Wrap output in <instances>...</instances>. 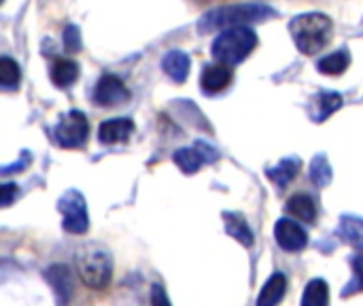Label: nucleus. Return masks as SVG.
Wrapping results in <instances>:
<instances>
[{
  "label": "nucleus",
  "mask_w": 363,
  "mask_h": 306,
  "mask_svg": "<svg viewBox=\"0 0 363 306\" xmlns=\"http://www.w3.org/2000/svg\"><path fill=\"white\" fill-rule=\"evenodd\" d=\"M74 268L79 279L91 290H104L113 277V258L108 249L96 243H87L74 253Z\"/></svg>",
  "instance_id": "1"
},
{
  "label": "nucleus",
  "mask_w": 363,
  "mask_h": 306,
  "mask_svg": "<svg viewBox=\"0 0 363 306\" xmlns=\"http://www.w3.org/2000/svg\"><path fill=\"white\" fill-rule=\"evenodd\" d=\"M289 34L294 36V43L302 53L315 55L332 38V19L323 13L298 15L289 23Z\"/></svg>",
  "instance_id": "2"
},
{
  "label": "nucleus",
  "mask_w": 363,
  "mask_h": 306,
  "mask_svg": "<svg viewBox=\"0 0 363 306\" xmlns=\"http://www.w3.org/2000/svg\"><path fill=\"white\" fill-rule=\"evenodd\" d=\"M270 15H274V11L266 4H230V6H221V9L206 13L202 21L198 23V30L213 32L219 28H225V30L245 28V23L262 21Z\"/></svg>",
  "instance_id": "3"
},
{
  "label": "nucleus",
  "mask_w": 363,
  "mask_h": 306,
  "mask_svg": "<svg viewBox=\"0 0 363 306\" xmlns=\"http://www.w3.org/2000/svg\"><path fill=\"white\" fill-rule=\"evenodd\" d=\"M257 47V34L251 28H232L223 30L215 40H213V58L219 64L234 66L240 64L253 49Z\"/></svg>",
  "instance_id": "4"
},
{
  "label": "nucleus",
  "mask_w": 363,
  "mask_h": 306,
  "mask_svg": "<svg viewBox=\"0 0 363 306\" xmlns=\"http://www.w3.org/2000/svg\"><path fill=\"white\" fill-rule=\"evenodd\" d=\"M57 209L64 215V230L70 234H85L89 230V215H87V202L81 192L68 190L60 200Z\"/></svg>",
  "instance_id": "5"
},
{
  "label": "nucleus",
  "mask_w": 363,
  "mask_h": 306,
  "mask_svg": "<svg viewBox=\"0 0 363 306\" xmlns=\"http://www.w3.org/2000/svg\"><path fill=\"white\" fill-rule=\"evenodd\" d=\"M87 134H89V124L81 111H70L68 115H64L62 121L53 130L55 143L64 149H77L85 145Z\"/></svg>",
  "instance_id": "6"
},
{
  "label": "nucleus",
  "mask_w": 363,
  "mask_h": 306,
  "mask_svg": "<svg viewBox=\"0 0 363 306\" xmlns=\"http://www.w3.org/2000/svg\"><path fill=\"white\" fill-rule=\"evenodd\" d=\"M219 160V153L215 147H211L208 143L204 141H198L194 147H185V149H179L174 153V164L185 173V175H194L198 173V168L202 164H213Z\"/></svg>",
  "instance_id": "7"
},
{
  "label": "nucleus",
  "mask_w": 363,
  "mask_h": 306,
  "mask_svg": "<svg viewBox=\"0 0 363 306\" xmlns=\"http://www.w3.org/2000/svg\"><path fill=\"white\" fill-rule=\"evenodd\" d=\"M128 100H130V92L119 77H115V75L100 77V81L96 83V89H94V102L96 104L117 106V104H125Z\"/></svg>",
  "instance_id": "8"
},
{
  "label": "nucleus",
  "mask_w": 363,
  "mask_h": 306,
  "mask_svg": "<svg viewBox=\"0 0 363 306\" xmlns=\"http://www.w3.org/2000/svg\"><path fill=\"white\" fill-rule=\"evenodd\" d=\"M274 239L279 243L281 249L285 251H302L308 245V234L304 232V228L296 222L289 219H279L277 228H274Z\"/></svg>",
  "instance_id": "9"
},
{
  "label": "nucleus",
  "mask_w": 363,
  "mask_h": 306,
  "mask_svg": "<svg viewBox=\"0 0 363 306\" xmlns=\"http://www.w3.org/2000/svg\"><path fill=\"white\" fill-rule=\"evenodd\" d=\"M134 130H136V126H134V121L130 117L106 119L98 128V138L104 145H117V143H125L132 136Z\"/></svg>",
  "instance_id": "10"
},
{
  "label": "nucleus",
  "mask_w": 363,
  "mask_h": 306,
  "mask_svg": "<svg viewBox=\"0 0 363 306\" xmlns=\"http://www.w3.org/2000/svg\"><path fill=\"white\" fill-rule=\"evenodd\" d=\"M234 79V72L230 66L225 64H208L204 70H202V77H200V85L204 92L208 94H219L223 89H228V85L232 83Z\"/></svg>",
  "instance_id": "11"
},
{
  "label": "nucleus",
  "mask_w": 363,
  "mask_h": 306,
  "mask_svg": "<svg viewBox=\"0 0 363 306\" xmlns=\"http://www.w3.org/2000/svg\"><path fill=\"white\" fill-rule=\"evenodd\" d=\"M340 106H342V96L340 94H336V92H321V94H317L313 98L308 113H311L313 121L321 124L330 115H334Z\"/></svg>",
  "instance_id": "12"
},
{
  "label": "nucleus",
  "mask_w": 363,
  "mask_h": 306,
  "mask_svg": "<svg viewBox=\"0 0 363 306\" xmlns=\"http://www.w3.org/2000/svg\"><path fill=\"white\" fill-rule=\"evenodd\" d=\"M162 68H164V72L172 81L183 83L187 79V75H189V55L183 53V51H179V49L168 51L164 55V60H162Z\"/></svg>",
  "instance_id": "13"
},
{
  "label": "nucleus",
  "mask_w": 363,
  "mask_h": 306,
  "mask_svg": "<svg viewBox=\"0 0 363 306\" xmlns=\"http://www.w3.org/2000/svg\"><path fill=\"white\" fill-rule=\"evenodd\" d=\"M285 292H287V277L283 273H274L262 288L257 306H277L285 298Z\"/></svg>",
  "instance_id": "14"
},
{
  "label": "nucleus",
  "mask_w": 363,
  "mask_h": 306,
  "mask_svg": "<svg viewBox=\"0 0 363 306\" xmlns=\"http://www.w3.org/2000/svg\"><path fill=\"white\" fill-rule=\"evenodd\" d=\"M287 213L300 222H306V224H313L317 219V204L311 196L306 194H296L289 198L287 202Z\"/></svg>",
  "instance_id": "15"
},
{
  "label": "nucleus",
  "mask_w": 363,
  "mask_h": 306,
  "mask_svg": "<svg viewBox=\"0 0 363 306\" xmlns=\"http://www.w3.org/2000/svg\"><path fill=\"white\" fill-rule=\"evenodd\" d=\"M300 168H302V162H300L298 158H285V160H281L274 168L268 170V179H270L274 185L285 187V185H289V181L296 179V175L300 173Z\"/></svg>",
  "instance_id": "16"
},
{
  "label": "nucleus",
  "mask_w": 363,
  "mask_h": 306,
  "mask_svg": "<svg viewBox=\"0 0 363 306\" xmlns=\"http://www.w3.org/2000/svg\"><path fill=\"white\" fill-rule=\"evenodd\" d=\"M51 79L57 87H68L79 79V64L68 58H57L51 68Z\"/></svg>",
  "instance_id": "17"
},
{
  "label": "nucleus",
  "mask_w": 363,
  "mask_h": 306,
  "mask_svg": "<svg viewBox=\"0 0 363 306\" xmlns=\"http://www.w3.org/2000/svg\"><path fill=\"white\" fill-rule=\"evenodd\" d=\"M338 234H340L351 247H355L357 251H362L363 253V219H359V217H351V215L342 217V219H340V226H338Z\"/></svg>",
  "instance_id": "18"
},
{
  "label": "nucleus",
  "mask_w": 363,
  "mask_h": 306,
  "mask_svg": "<svg viewBox=\"0 0 363 306\" xmlns=\"http://www.w3.org/2000/svg\"><path fill=\"white\" fill-rule=\"evenodd\" d=\"M349 64H351V53L347 49H340V51H334V53L321 58L317 66H319V72L330 75V77H338L349 68Z\"/></svg>",
  "instance_id": "19"
},
{
  "label": "nucleus",
  "mask_w": 363,
  "mask_h": 306,
  "mask_svg": "<svg viewBox=\"0 0 363 306\" xmlns=\"http://www.w3.org/2000/svg\"><path fill=\"white\" fill-rule=\"evenodd\" d=\"M223 219H225V230H228L230 236H234L236 241H240L245 247H251L253 245V232L247 226V222H245L242 215H238V213H223Z\"/></svg>",
  "instance_id": "20"
},
{
  "label": "nucleus",
  "mask_w": 363,
  "mask_h": 306,
  "mask_svg": "<svg viewBox=\"0 0 363 306\" xmlns=\"http://www.w3.org/2000/svg\"><path fill=\"white\" fill-rule=\"evenodd\" d=\"M302 306H330V285L323 279H313L304 290Z\"/></svg>",
  "instance_id": "21"
},
{
  "label": "nucleus",
  "mask_w": 363,
  "mask_h": 306,
  "mask_svg": "<svg viewBox=\"0 0 363 306\" xmlns=\"http://www.w3.org/2000/svg\"><path fill=\"white\" fill-rule=\"evenodd\" d=\"M311 181L317 187H328L332 183V166L328 162L325 155H315V160L311 162Z\"/></svg>",
  "instance_id": "22"
},
{
  "label": "nucleus",
  "mask_w": 363,
  "mask_h": 306,
  "mask_svg": "<svg viewBox=\"0 0 363 306\" xmlns=\"http://www.w3.org/2000/svg\"><path fill=\"white\" fill-rule=\"evenodd\" d=\"M21 79V72H19V66L15 60L11 58H0V83L4 89H15L17 83Z\"/></svg>",
  "instance_id": "23"
},
{
  "label": "nucleus",
  "mask_w": 363,
  "mask_h": 306,
  "mask_svg": "<svg viewBox=\"0 0 363 306\" xmlns=\"http://www.w3.org/2000/svg\"><path fill=\"white\" fill-rule=\"evenodd\" d=\"M47 279L53 283V288L60 294L62 302H66V298L70 294V275H68V271L64 266H53V268L47 271Z\"/></svg>",
  "instance_id": "24"
},
{
  "label": "nucleus",
  "mask_w": 363,
  "mask_h": 306,
  "mask_svg": "<svg viewBox=\"0 0 363 306\" xmlns=\"http://www.w3.org/2000/svg\"><path fill=\"white\" fill-rule=\"evenodd\" d=\"M351 264H353V281L347 285L345 296H351L355 292H363V253L355 256Z\"/></svg>",
  "instance_id": "25"
},
{
  "label": "nucleus",
  "mask_w": 363,
  "mask_h": 306,
  "mask_svg": "<svg viewBox=\"0 0 363 306\" xmlns=\"http://www.w3.org/2000/svg\"><path fill=\"white\" fill-rule=\"evenodd\" d=\"M64 43L68 47V51H77L81 47V38H79V30L74 26H68L64 32Z\"/></svg>",
  "instance_id": "26"
},
{
  "label": "nucleus",
  "mask_w": 363,
  "mask_h": 306,
  "mask_svg": "<svg viewBox=\"0 0 363 306\" xmlns=\"http://www.w3.org/2000/svg\"><path fill=\"white\" fill-rule=\"evenodd\" d=\"M151 306H172L162 285H153V290H151Z\"/></svg>",
  "instance_id": "27"
},
{
  "label": "nucleus",
  "mask_w": 363,
  "mask_h": 306,
  "mask_svg": "<svg viewBox=\"0 0 363 306\" xmlns=\"http://www.w3.org/2000/svg\"><path fill=\"white\" fill-rule=\"evenodd\" d=\"M13 196H17V185H13V183L2 185V207H9Z\"/></svg>",
  "instance_id": "28"
}]
</instances>
